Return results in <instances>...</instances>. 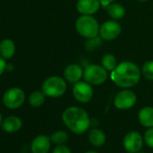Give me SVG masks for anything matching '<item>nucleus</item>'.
I'll use <instances>...</instances> for the list:
<instances>
[{
    "mask_svg": "<svg viewBox=\"0 0 153 153\" xmlns=\"http://www.w3.org/2000/svg\"><path fill=\"white\" fill-rule=\"evenodd\" d=\"M136 102H137L136 94L128 88H124L123 90L120 91L114 97V105L119 110L131 109L135 105Z\"/></svg>",
    "mask_w": 153,
    "mask_h": 153,
    "instance_id": "8",
    "label": "nucleus"
},
{
    "mask_svg": "<svg viewBox=\"0 0 153 153\" xmlns=\"http://www.w3.org/2000/svg\"><path fill=\"white\" fill-rule=\"evenodd\" d=\"M99 0H79L76 3V10L83 16H92L101 7Z\"/></svg>",
    "mask_w": 153,
    "mask_h": 153,
    "instance_id": "11",
    "label": "nucleus"
},
{
    "mask_svg": "<svg viewBox=\"0 0 153 153\" xmlns=\"http://www.w3.org/2000/svg\"><path fill=\"white\" fill-rule=\"evenodd\" d=\"M84 70L79 64H69L64 70V78L70 83H76L80 81L83 76Z\"/></svg>",
    "mask_w": 153,
    "mask_h": 153,
    "instance_id": "13",
    "label": "nucleus"
},
{
    "mask_svg": "<svg viewBox=\"0 0 153 153\" xmlns=\"http://www.w3.org/2000/svg\"><path fill=\"white\" fill-rule=\"evenodd\" d=\"M143 144L144 138L137 131H131L127 132L123 140V148L128 153H137L140 151Z\"/></svg>",
    "mask_w": 153,
    "mask_h": 153,
    "instance_id": "7",
    "label": "nucleus"
},
{
    "mask_svg": "<svg viewBox=\"0 0 153 153\" xmlns=\"http://www.w3.org/2000/svg\"><path fill=\"white\" fill-rule=\"evenodd\" d=\"M7 68V59H5L3 57L0 56V76L3 75L5 73V71Z\"/></svg>",
    "mask_w": 153,
    "mask_h": 153,
    "instance_id": "25",
    "label": "nucleus"
},
{
    "mask_svg": "<svg viewBox=\"0 0 153 153\" xmlns=\"http://www.w3.org/2000/svg\"><path fill=\"white\" fill-rule=\"evenodd\" d=\"M52 153H72L71 149L65 144L63 145H57L52 150Z\"/></svg>",
    "mask_w": 153,
    "mask_h": 153,
    "instance_id": "24",
    "label": "nucleus"
},
{
    "mask_svg": "<svg viewBox=\"0 0 153 153\" xmlns=\"http://www.w3.org/2000/svg\"><path fill=\"white\" fill-rule=\"evenodd\" d=\"M141 73L146 79L153 81V60H148L143 64Z\"/></svg>",
    "mask_w": 153,
    "mask_h": 153,
    "instance_id": "22",
    "label": "nucleus"
},
{
    "mask_svg": "<svg viewBox=\"0 0 153 153\" xmlns=\"http://www.w3.org/2000/svg\"><path fill=\"white\" fill-rule=\"evenodd\" d=\"M140 79L139 67L131 61H123L116 66L111 73L112 81L122 88H129L136 86Z\"/></svg>",
    "mask_w": 153,
    "mask_h": 153,
    "instance_id": "1",
    "label": "nucleus"
},
{
    "mask_svg": "<svg viewBox=\"0 0 153 153\" xmlns=\"http://www.w3.org/2000/svg\"><path fill=\"white\" fill-rule=\"evenodd\" d=\"M99 24L92 16H81L76 21V30L82 37L92 39L99 33Z\"/></svg>",
    "mask_w": 153,
    "mask_h": 153,
    "instance_id": "3",
    "label": "nucleus"
},
{
    "mask_svg": "<svg viewBox=\"0 0 153 153\" xmlns=\"http://www.w3.org/2000/svg\"><path fill=\"white\" fill-rule=\"evenodd\" d=\"M88 139L94 147H101L106 141V135L102 130L94 128L88 131Z\"/></svg>",
    "mask_w": 153,
    "mask_h": 153,
    "instance_id": "16",
    "label": "nucleus"
},
{
    "mask_svg": "<svg viewBox=\"0 0 153 153\" xmlns=\"http://www.w3.org/2000/svg\"><path fill=\"white\" fill-rule=\"evenodd\" d=\"M51 138L44 134L36 136L31 144L32 153H48L51 149Z\"/></svg>",
    "mask_w": 153,
    "mask_h": 153,
    "instance_id": "12",
    "label": "nucleus"
},
{
    "mask_svg": "<svg viewBox=\"0 0 153 153\" xmlns=\"http://www.w3.org/2000/svg\"><path fill=\"white\" fill-rule=\"evenodd\" d=\"M2 124V115H1V114H0V125Z\"/></svg>",
    "mask_w": 153,
    "mask_h": 153,
    "instance_id": "28",
    "label": "nucleus"
},
{
    "mask_svg": "<svg viewBox=\"0 0 153 153\" xmlns=\"http://www.w3.org/2000/svg\"><path fill=\"white\" fill-rule=\"evenodd\" d=\"M67 84L65 79L59 76H51L46 79L42 85V91L46 97L57 98L65 94Z\"/></svg>",
    "mask_w": 153,
    "mask_h": 153,
    "instance_id": "4",
    "label": "nucleus"
},
{
    "mask_svg": "<svg viewBox=\"0 0 153 153\" xmlns=\"http://www.w3.org/2000/svg\"><path fill=\"white\" fill-rule=\"evenodd\" d=\"M122 32V26L116 21H106L99 29L100 37L105 41H113L116 39Z\"/></svg>",
    "mask_w": 153,
    "mask_h": 153,
    "instance_id": "10",
    "label": "nucleus"
},
{
    "mask_svg": "<svg viewBox=\"0 0 153 153\" xmlns=\"http://www.w3.org/2000/svg\"><path fill=\"white\" fill-rule=\"evenodd\" d=\"M83 78L91 85H101L106 81L108 73L102 65L90 64L85 68Z\"/></svg>",
    "mask_w": 153,
    "mask_h": 153,
    "instance_id": "5",
    "label": "nucleus"
},
{
    "mask_svg": "<svg viewBox=\"0 0 153 153\" xmlns=\"http://www.w3.org/2000/svg\"><path fill=\"white\" fill-rule=\"evenodd\" d=\"M25 101V94L19 88H11L3 95V104L9 109H17Z\"/></svg>",
    "mask_w": 153,
    "mask_h": 153,
    "instance_id": "6",
    "label": "nucleus"
},
{
    "mask_svg": "<svg viewBox=\"0 0 153 153\" xmlns=\"http://www.w3.org/2000/svg\"><path fill=\"white\" fill-rule=\"evenodd\" d=\"M84 153H98V152L97 151H95V150H88V151H86Z\"/></svg>",
    "mask_w": 153,
    "mask_h": 153,
    "instance_id": "27",
    "label": "nucleus"
},
{
    "mask_svg": "<svg viewBox=\"0 0 153 153\" xmlns=\"http://www.w3.org/2000/svg\"><path fill=\"white\" fill-rule=\"evenodd\" d=\"M72 92L76 100L83 104L91 101L94 96V89L91 84L87 81H79L75 83Z\"/></svg>",
    "mask_w": 153,
    "mask_h": 153,
    "instance_id": "9",
    "label": "nucleus"
},
{
    "mask_svg": "<svg viewBox=\"0 0 153 153\" xmlns=\"http://www.w3.org/2000/svg\"><path fill=\"white\" fill-rule=\"evenodd\" d=\"M137 153H145V152H142V151L140 150V151H139V152H137Z\"/></svg>",
    "mask_w": 153,
    "mask_h": 153,
    "instance_id": "30",
    "label": "nucleus"
},
{
    "mask_svg": "<svg viewBox=\"0 0 153 153\" xmlns=\"http://www.w3.org/2000/svg\"><path fill=\"white\" fill-rule=\"evenodd\" d=\"M115 1V0H99V2L101 3V5L103 6V7H106V6H108L109 4H111V3H114Z\"/></svg>",
    "mask_w": 153,
    "mask_h": 153,
    "instance_id": "26",
    "label": "nucleus"
},
{
    "mask_svg": "<svg viewBox=\"0 0 153 153\" xmlns=\"http://www.w3.org/2000/svg\"><path fill=\"white\" fill-rule=\"evenodd\" d=\"M16 53V44L11 39H4L0 42V56L5 59H10Z\"/></svg>",
    "mask_w": 153,
    "mask_h": 153,
    "instance_id": "15",
    "label": "nucleus"
},
{
    "mask_svg": "<svg viewBox=\"0 0 153 153\" xmlns=\"http://www.w3.org/2000/svg\"><path fill=\"white\" fill-rule=\"evenodd\" d=\"M51 140L57 144V145H63V144H66L69 139L68 137V134L65 131H62V130H59V131H54L51 136Z\"/></svg>",
    "mask_w": 153,
    "mask_h": 153,
    "instance_id": "21",
    "label": "nucleus"
},
{
    "mask_svg": "<svg viewBox=\"0 0 153 153\" xmlns=\"http://www.w3.org/2000/svg\"><path fill=\"white\" fill-rule=\"evenodd\" d=\"M139 1H141V2H144V1H147V0H139Z\"/></svg>",
    "mask_w": 153,
    "mask_h": 153,
    "instance_id": "29",
    "label": "nucleus"
},
{
    "mask_svg": "<svg viewBox=\"0 0 153 153\" xmlns=\"http://www.w3.org/2000/svg\"><path fill=\"white\" fill-rule=\"evenodd\" d=\"M105 9L107 13L109 14V16L114 20L122 19L125 16V9L123 6L118 3H114V2L111 3L105 7Z\"/></svg>",
    "mask_w": 153,
    "mask_h": 153,
    "instance_id": "18",
    "label": "nucleus"
},
{
    "mask_svg": "<svg viewBox=\"0 0 153 153\" xmlns=\"http://www.w3.org/2000/svg\"><path fill=\"white\" fill-rule=\"evenodd\" d=\"M101 65L107 70V71H113L116 66L118 65L117 64V59L115 58L114 55L113 54H105L103 56L102 59H101Z\"/></svg>",
    "mask_w": 153,
    "mask_h": 153,
    "instance_id": "20",
    "label": "nucleus"
},
{
    "mask_svg": "<svg viewBox=\"0 0 153 153\" xmlns=\"http://www.w3.org/2000/svg\"><path fill=\"white\" fill-rule=\"evenodd\" d=\"M65 126L76 134H83L90 127L91 120L86 110L79 106L66 108L61 115Z\"/></svg>",
    "mask_w": 153,
    "mask_h": 153,
    "instance_id": "2",
    "label": "nucleus"
},
{
    "mask_svg": "<svg viewBox=\"0 0 153 153\" xmlns=\"http://www.w3.org/2000/svg\"><path fill=\"white\" fill-rule=\"evenodd\" d=\"M139 123L146 128L153 127V107L144 106L138 113Z\"/></svg>",
    "mask_w": 153,
    "mask_h": 153,
    "instance_id": "14",
    "label": "nucleus"
},
{
    "mask_svg": "<svg viewBox=\"0 0 153 153\" xmlns=\"http://www.w3.org/2000/svg\"><path fill=\"white\" fill-rule=\"evenodd\" d=\"M22 127V120L17 116H8L2 122V128L5 131L13 133L19 131Z\"/></svg>",
    "mask_w": 153,
    "mask_h": 153,
    "instance_id": "17",
    "label": "nucleus"
},
{
    "mask_svg": "<svg viewBox=\"0 0 153 153\" xmlns=\"http://www.w3.org/2000/svg\"><path fill=\"white\" fill-rule=\"evenodd\" d=\"M143 138H144V143L148 147L153 149V127L147 128L146 131L144 132Z\"/></svg>",
    "mask_w": 153,
    "mask_h": 153,
    "instance_id": "23",
    "label": "nucleus"
},
{
    "mask_svg": "<svg viewBox=\"0 0 153 153\" xmlns=\"http://www.w3.org/2000/svg\"><path fill=\"white\" fill-rule=\"evenodd\" d=\"M45 97L42 91H34L29 96L28 102L33 107H40L44 104Z\"/></svg>",
    "mask_w": 153,
    "mask_h": 153,
    "instance_id": "19",
    "label": "nucleus"
}]
</instances>
